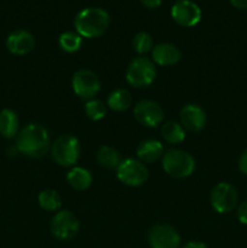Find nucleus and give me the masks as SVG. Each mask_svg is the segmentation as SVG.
I'll return each mask as SVG.
<instances>
[{
	"instance_id": "bb28decb",
	"label": "nucleus",
	"mask_w": 247,
	"mask_h": 248,
	"mask_svg": "<svg viewBox=\"0 0 247 248\" xmlns=\"http://www.w3.org/2000/svg\"><path fill=\"white\" fill-rule=\"evenodd\" d=\"M239 170L247 176V149L242 152V154L239 157Z\"/></svg>"
},
{
	"instance_id": "2eb2a0df",
	"label": "nucleus",
	"mask_w": 247,
	"mask_h": 248,
	"mask_svg": "<svg viewBox=\"0 0 247 248\" xmlns=\"http://www.w3.org/2000/svg\"><path fill=\"white\" fill-rule=\"evenodd\" d=\"M152 57L154 63L167 67V65H173L178 63L182 55L177 46L169 43H162L153 48Z\"/></svg>"
},
{
	"instance_id": "f257e3e1",
	"label": "nucleus",
	"mask_w": 247,
	"mask_h": 248,
	"mask_svg": "<svg viewBox=\"0 0 247 248\" xmlns=\"http://www.w3.org/2000/svg\"><path fill=\"white\" fill-rule=\"evenodd\" d=\"M16 148L27 156L43 157L50 148L48 131L40 124H28L17 133Z\"/></svg>"
},
{
	"instance_id": "a211bd4d",
	"label": "nucleus",
	"mask_w": 247,
	"mask_h": 248,
	"mask_svg": "<svg viewBox=\"0 0 247 248\" xmlns=\"http://www.w3.org/2000/svg\"><path fill=\"white\" fill-rule=\"evenodd\" d=\"M67 181L75 190H86L92 184V174L84 167H74L68 172Z\"/></svg>"
},
{
	"instance_id": "39448f33",
	"label": "nucleus",
	"mask_w": 247,
	"mask_h": 248,
	"mask_svg": "<svg viewBox=\"0 0 247 248\" xmlns=\"http://www.w3.org/2000/svg\"><path fill=\"white\" fill-rule=\"evenodd\" d=\"M155 77L156 68L154 62L145 57H137L131 61L126 70L127 82L137 89L149 86L154 81Z\"/></svg>"
},
{
	"instance_id": "4468645a",
	"label": "nucleus",
	"mask_w": 247,
	"mask_h": 248,
	"mask_svg": "<svg viewBox=\"0 0 247 248\" xmlns=\"http://www.w3.org/2000/svg\"><path fill=\"white\" fill-rule=\"evenodd\" d=\"M34 46H35L34 36L23 29L12 31L6 39V47L12 55H27L33 50Z\"/></svg>"
},
{
	"instance_id": "6ab92c4d",
	"label": "nucleus",
	"mask_w": 247,
	"mask_h": 248,
	"mask_svg": "<svg viewBox=\"0 0 247 248\" xmlns=\"http://www.w3.org/2000/svg\"><path fill=\"white\" fill-rule=\"evenodd\" d=\"M132 103V96L126 89H116L108 96V104L109 108L114 111H124L127 108H130Z\"/></svg>"
},
{
	"instance_id": "c756f323",
	"label": "nucleus",
	"mask_w": 247,
	"mask_h": 248,
	"mask_svg": "<svg viewBox=\"0 0 247 248\" xmlns=\"http://www.w3.org/2000/svg\"><path fill=\"white\" fill-rule=\"evenodd\" d=\"M182 248H207V246H206L203 242L193 241V242H188V244H185Z\"/></svg>"
},
{
	"instance_id": "dca6fc26",
	"label": "nucleus",
	"mask_w": 247,
	"mask_h": 248,
	"mask_svg": "<svg viewBox=\"0 0 247 248\" xmlns=\"http://www.w3.org/2000/svg\"><path fill=\"white\" fill-rule=\"evenodd\" d=\"M137 157L143 164H152L157 161L164 154V147L157 140H145L138 144Z\"/></svg>"
},
{
	"instance_id": "9b49d317",
	"label": "nucleus",
	"mask_w": 247,
	"mask_h": 248,
	"mask_svg": "<svg viewBox=\"0 0 247 248\" xmlns=\"http://www.w3.org/2000/svg\"><path fill=\"white\" fill-rule=\"evenodd\" d=\"M148 242L152 248H179L181 236L171 225L157 224L148 232Z\"/></svg>"
},
{
	"instance_id": "9d476101",
	"label": "nucleus",
	"mask_w": 247,
	"mask_h": 248,
	"mask_svg": "<svg viewBox=\"0 0 247 248\" xmlns=\"http://www.w3.org/2000/svg\"><path fill=\"white\" fill-rule=\"evenodd\" d=\"M171 16L182 27H194L200 22L201 9L191 0H177L171 9Z\"/></svg>"
},
{
	"instance_id": "cd10ccee",
	"label": "nucleus",
	"mask_w": 247,
	"mask_h": 248,
	"mask_svg": "<svg viewBox=\"0 0 247 248\" xmlns=\"http://www.w3.org/2000/svg\"><path fill=\"white\" fill-rule=\"evenodd\" d=\"M161 1L162 0H140V2L148 9H156L160 6Z\"/></svg>"
},
{
	"instance_id": "393cba45",
	"label": "nucleus",
	"mask_w": 247,
	"mask_h": 248,
	"mask_svg": "<svg viewBox=\"0 0 247 248\" xmlns=\"http://www.w3.org/2000/svg\"><path fill=\"white\" fill-rule=\"evenodd\" d=\"M133 50L139 55H144V53L149 52L153 47V38L150 34L145 33V31H140L137 33L133 38Z\"/></svg>"
},
{
	"instance_id": "0eeeda50",
	"label": "nucleus",
	"mask_w": 247,
	"mask_h": 248,
	"mask_svg": "<svg viewBox=\"0 0 247 248\" xmlns=\"http://www.w3.org/2000/svg\"><path fill=\"white\" fill-rule=\"evenodd\" d=\"M239 195L232 184L220 182L211 191V205L218 213L232 212L237 205Z\"/></svg>"
},
{
	"instance_id": "412c9836",
	"label": "nucleus",
	"mask_w": 247,
	"mask_h": 248,
	"mask_svg": "<svg viewBox=\"0 0 247 248\" xmlns=\"http://www.w3.org/2000/svg\"><path fill=\"white\" fill-rule=\"evenodd\" d=\"M162 138L170 144H179L185 138V130L176 121H167L161 127Z\"/></svg>"
},
{
	"instance_id": "ddd939ff",
	"label": "nucleus",
	"mask_w": 247,
	"mask_h": 248,
	"mask_svg": "<svg viewBox=\"0 0 247 248\" xmlns=\"http://www.w3.org/2000/svg\"><path fill=\"white\" fill-rule=\"evenodd\" d=\"M179 119H181V125L183 126L184 130L189 132H200L207 123L205 110L198 104L193 103L186 104L182 108Z\"/></svg>"
},
{
	"instance_id": "423d86ee",
	"label": "nucleus",
	"mask_w": 247,
	"mask_h": 248,
	"mask_svg": "<svg viewBox=\"0 0 247 248\" xmlns=\"http://www.w3.org/2000/svg\"><path fill=\"white\" fill-rule=\"evenodd\" d=\"M116 176L126 186H139L148 179V169L139 160L125 159L116 169Z\"/></svg>"
},
{
	"instance_id": "c85d7f7f",
	"label": "nucleus",
	"mask_w": 247,
	"mask_h": 248,
	"mask_svg": "<svg viewBox=\"0 0 247 248\" xmlns=\"http://www.w3.org/2000/svg\"><path fill=\"white\" fill-rule=\"evenodd\" d=\"M230 2H232V6L236 7V9H247V0H230Z\"/></svg>"
},
{
	"instance_id": "f3484780",
	"label": "nucleus",
	"mask_w": 247,
	"mask_h": 248,
	"mask_svg": "<svg viewBox=\"0 0 247 248\" xmlns=\"http://www.w3.org/2000/svg\"><path fill=\"white\" fill-rule=\"evenodd\" d=\"M19 119L12 109H2L0 111V135L4 138H14L19 132Z\"/></svg>"
},
{
	"instance_id": "5701e85b",
	"label": "nucleus",
	"mask_w": 247,
	"mask_h": 248,
	"mask_svg": "<svg viewBox=\"0 0 247 248\" xmlns=\"http://www.w3.org/2000/svg\"><path fill=\"white\" fill-rule=\"evenodd\" d=\"M82 38L75 31H64L60 35V46L68 53L77 52L81 47Z\"/></svg>"
},
{
	"instance_id": "f03ea898",
	"label": "nucleus",
	"mask_w": 247,
	"mask_h": 248,
	"mask_svg": "<svg viewBox=\"0 0 247 248\" xmlns=\"http://www.w3.org/2000/svg\"><path fill=\"white\" fill-rule=\"evenodd\" d=\"M110 17L101 7H87L75 16L74 26L81 38H98L108 29Z\"/></svg>"
},
{
	"instance_id": "6e6552de",
	"label": "nucleus",
	"mask_w": 247,
	"mask_h": 248,
	"mask_svg": "<svg viewBox=\"0 0 247 248\" xmlns=\"http://www.w3.org/2000/svg\"><path fill=\"white\" fill-rule=\"evenodd\" d=\"M79 232V220L77 216L68 210L60 211L51 220V232L62 241L73 239Z\"/></svg>"
},
{
	"instance_id": "b1692460",
	"label": "nucleus",
	"mask_w": 247,
	"mask_h": 248,
	"mask_svg": "<svg viewBox=\"0 0 247 248\" xmlns=\"http://www.w3.org/2000/svg\"><path fill=\"white\" fill-rule=\"evenodd\" d=\"M85 113L91 120L98 121L103 119L107 114L106 104L99 99H89L85 104Z\"/></svg>"
},
{
	"instance_id": "7ed1b4c3",
	"label": "nucleus",
	"mask_w": 247,
	"mask_h": 248,
	"mask_svg": "<svg viewBox=\"0 0 247 248\" xmlns=\"http://www.w3.org/2000/svg\"><path fill=\"white\" fill-rule=\"evenodd\" d=\"M162 167L173 178H186L195 170V160L184 150L171 149L162 156Z\"/></svg>"
},
{
	"instance_id": "4be33fe9",
	"label": "nucleus",
	"mask_w": 247,
	"mask_h": 248,
	"mask_svg": "<svg viewBox=\"0 0 247 248\" xmlns=\"http://www.w3.org/2000/svg\"><path fill=\"white\" fill-rule=\"evenodd\" d=\"M38 201L40 207L45 211H57L62 206V199L60 194L53 189H45L40 191Z\"/></svg>"
},
{
	"instance_id": "f8f14e48",
	"label": "nucleus",
	"mask_w": 247,
	"mask_h": 248,
	"mask_svg": "<svg viewBox=\"0 0 247 248\" xmlns=\"http://www.w3.org/2000/svg\"><path fill=\"white\" fill-rule=\"evenodd\" d=\"M136 120L147 127H156L164 119V109L159 103L152 99H144L136 104L135 110Z\"/></svg>"
},
{
	"instance_id": "aec40b11",
	"label": "nucleus",
	"mask_w": 247,
	"mask_h": 248,
	"mask_svg": "<svg viewBox=\"0 0 247 248\" xmlns=\"http://www.w3.org/2000/svg\"><path fill=\"white\" fill-rule=\"evenodd\" d=\"M97 161L102 167L107 170L118 169L121 162L120 154L116 149L109 145H103L97 152Z\"/></svg>"
},
{
	"instance_id": "1a4fd4ad",
	"label": "nucleus",
	"mask_w": 247,
	"mask_h": 248,
	"mask_svg": "<svg viewBox=\"0 0 247 248\" xmlns=\"http://www.w3.org/2000/svg\"><path fill=\"white\" fill-rule=\"evenodd\" d=\"M73 91L81 99H92L101 90V81L92 70L80 69L73 75Z\"/></svg>"
},
{
	"instance_id": "a878e982",
	"label": "nucleus",
	"mask_w": 247,
	"mask_h": 248,
	"mask_svg": "<svg viewBox=\"0 0 247 248\" xmlns=\"http://www.w3.org/2000/svg\"><path fill=\"white\" fill-rule=\"evenodd\" d=\"M236 217L241 224L247 225V201L240 203L236 211Z\"/></svg>"
},
{
	"instance_id": "20e7f679",
	"label": "nucleus",
	"mask_w": 247,
	"mask_h": 248,
	"mask_svg": "<svg viewBox=\"0 0 247 248\" xmlns=\"http://www.w3.org/2000/svg\"><path fill=\"white\" fill-rule=\"evenodd\" d=\"M51 155L56 164L63 167L73 166L80 156V143L73 135H62L53 142Z\"/></svg>"
}]
</instances>
